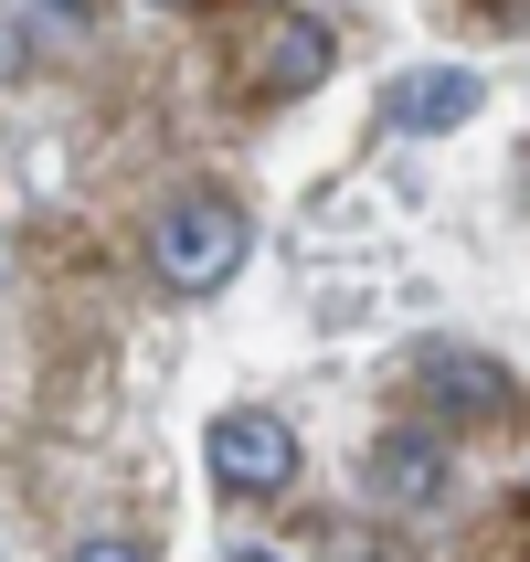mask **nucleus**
Instances as JSON below:
<instances>
[{
    "label": "nucleus",
    "instance_id": "2",
    "mask_svg": "<svg viewBox=\"0 0 530 562\" xmlns=\"http://www.w3.org/2000/svg\"><path fill=\"white\" fill-rule=\"evenodd\" d=\"M202 457H213V488H234V499H277L286 477H297V425L266 414V404H234V414H213Z\"/></svg>",
    "mask_w": 530,
    "mask_h": 562
},
{
    "label": "nucleus",
    "instance_id": "8",
    "mask_svg": "<svg viewBox=\"0 0 530 562\" xmlns=\"http://www.w3.org/2000/svg\"><path fill=\"white\" fill-rule=\"evenodd\" d=\"M75 562H149L127 531H95V541H75Z\"/></svg>",
    "mask_w": 530,
    "mask_h": 562
},
{
    "label": "nucleus",
    "instance_id": "1",
    "mask_svg": "<svg viewBox=\"0 0 530 562\" xmlns=\"http://www.w3.org/2000/svg\"><path fill=\"white\" fill-rule=\"evenodd\" d=\"M245 245H255V223H245V202H223V191H181V202L149 223V266H159V286H181V297H213V286L245 266Z\"/></svg>",
    "mask_w": 530,
    "mask_h": 562
},
{
    "label": "nucleus",
    "instance_id": "9",
    "mask_svg": "<svg viewBox=\"0 0 530 562\" xmlns=\"http://www.w3.org/2000/svg\"><path fill=\"white\" fill-rule=\"evenodd\" d=\"M223 562H277V552H255V541H245V552H223Z\"/></svg>",
    "mask_w": 530,
    "mask_h": 562
},
{
    "label": "nucleus",
    "instance_id": "7",
    "mask_svg": "<svg viewBox=\"0 0 530 562\" xmlns=\"http://www.w3.org/2000/svg\"><path fill=\"white\" fill-rule=\"evenodd\" d=\"M22 22L64 43V32H86V22H95V0H22Z\"/></svg>",
    "mask_w": 530,
    "mask_h": 562
},
{
    "label": "nucleus",
    "instance_id": "4",
    "mask_svg": "<svg viewBox=\"0 0 530 562\" xmlns=\"http://www.w3.org/2000/svg\"><path fill=\"white\" fill-rule=\"evenodd\" d=\"M382 117L414 127V138H446L456 117H477V75L467 64H404V75L382 86Z\"/></svg>",
    "mask_w": 530,
    "mask_h": 562
},
{
    "label": "nucleus",
    "instance_id": "3",
    "mask_svg": "<svg viewBox=\"0 0 530 562\" xmlns=\"http://www.w3.org/2000/svg\"><path fill=\"white\" fill-rule=\"evenodd\" d=\"M446 477H456V468H446V436H436V425H393V436L372 446L361 488H372L382 509H436V499H446Z\"/></svg>",
    "mask_w": 530,
    "mask_h": 562
},
{
    "label": "nucleus",
    "instance_id": "5",
    "mask_svg": "<svg viewBox=\"0 0 530 562\" xmlns=\"http://www.w3.org/2000/svg\"><path fill=\"white\" fill-rule=\"evenodd\" d=\"M425 404H436L446 425H488V414H509V372L488 350H436V361H425Z\"/></svg>",
    "mask_w": 530,
    "mask_h": 562
},
{
    "label": "nucleus",
    "instance_id": "6",
    "mask_svg": "<svg viewBox=\"0 0 530 562\" xmlns=\"http://www.w3.org/2000/svg\"><path fill=\"white\" fill-rule=\"evenodd\" d=\"M329 64H340L329 22H277V54H266V95H297V86H318Z\"/></svg>",
    "mask_w": 530,
    "mask_h": 562
}]
</instances>
